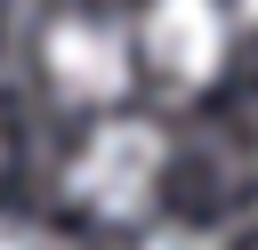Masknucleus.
<instances>
[{
	"instance_id": "obj_6",
	"label": "nucleus",
	"mask_w": 258,
	"mask_h": 250,
	"mask_svg": "<svg viewBox=\"0 0 258 250\" xmlns=\"http://www.w3.org/2000/svg\"><path fill=\"white\" fill-rule=\"evenodd\" d=\"M242 16H250V24H258V0H242Z\"/></svg>"
},
{
	"instance_id": "obj_2",
	"label": "nucleus",
	"mask_w": 258,
	"mask_h": 250,
	"mask_svg": "<svg viewBox=\"0 0 258 250\" xmlns=\"http://www.w3.org/2000/svg\"><path fill=\"white\" fill-rule=\"evenodd\" d=\"M40 65H48L64 105H113L129 89V40L105 16H56L40 40Z\"/></svg>"
},
{
	"instance_id": "obj_5",
	"label": "nucleus",
	"mask_w": 258,
	"mask_h": 250,
	"mask_svg": "<svg viewBox=\"0 0 258 250\" xmlns=\"http://www.w3.org/2000/svg\"><path fill=\"white\" fill-rule=\"evenodd\" d=\"M0 250H64L48 226H24V218H0Z\"/></svg>"
},
{
	"instance_id": "obj_4",
	"label": "nucleus",
	"mask_w": 258,
	"mask_h": 250,
	"mask_svg": "<svg viewBox=\"0 0 258 250\" xmlns=\"http://www.w3.org/2000/svg\"><path fill=\"white\" fill-rule=\"evenodd\" d=\"M137 250H218V234H194V226H153Z\"/></svg>"
},
{
	"instance_id": "obj_1",
	"label": "nucleus",
	"mask_w": 258,
	"mask_h": 250,
	"mask_svg": "<svg viewBox=\"0 0 258 250\" xmlns=\"http://www.w3.org/2000/svg\"><path fill=\"white\" fill-rule=\"evenodd\" d=\"M161 169H169V137H161V121H145V113H113V121H97L89 145L73 153L64 194H73L81 210H97V218H145Z\"/></svg>"
},
{
	"instance_id": "obj_3",
	"label": "nucleus",
	"mask_w": 258,
	"mask_h": 250,
	"mask_svg": "<svg viewBox=\"0 0 258 250\" xmlns=\"http://www.w3.org/2000/svg\"><path fill=\"white\" fill-rule=\"evenodd\" d=\"M226 8L218 0H153L145 8V56L153 73H169L177 89H202L218 65H226Z\"/></svg>"
}]
</instances>
